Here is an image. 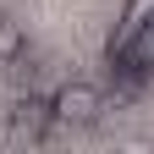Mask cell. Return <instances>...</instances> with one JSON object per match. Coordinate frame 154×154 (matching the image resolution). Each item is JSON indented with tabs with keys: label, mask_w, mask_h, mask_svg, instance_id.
<instances>
[{
	"label": "cell",
	"mask_w": 154,
	"mask_h": 154,
	"mask_svg": "<svg viewBox=\"0 0 154 154\" xmlns=\"http://www.w3.org/2000/svg\"><path fill=\"white\" fill-rule=\"evenodd\" d=\"M50 116H55V127H94L105 116V94L83 83V77H72V83H61L50 94Z\"/></svg>",
	"instance_id": "obj_1"
},
{
	"label": "cell",
	"mask_w": 154,
	"mask_h": 154,
	"mask_svg": "<svg viewBox=\"0 0 154 154\" xmlns=\"http://www.w3.org/2000/svg\"><path fill=\"white\" fill-rule=\"evenodd\" d=\"M110 61L121 66V72H132V77H149V72H154V17H149V22H138L121 44L110 50Z\"/></svg>",
	"instance_id": "obj_2"
},
{
	"label": "cell",
	"mask_w": 154,
	"mask_h": 154,
	"mask_svg": "<svg viewBox=\"0 0 154 154\" xmlns=\"http://www.w3.org/2000/svg\"><path fill=\"white\" fill-rule=\"evenodd\" d=\"M50 127H55L50 99H38V94H22V99L11 105V132H17V138H44Z\"/></svg>",
	"instance_id": "obj_3"
},
{
	"label": "cell",
	"mask_w": 154,
	"mask_h": 154,
	"mask_svg": "<svg viewBox=\"0 0 154 154\" xmlns=\"http://www.w3.org/2000/svg\"><path fill=\"white\" fill-rule=\"evenodd\" d=\"M22 50H28V33H22V22H11V17H0V66L22 61Z\"/></svg>",
	"instance_id": "obj_4"
},
{
	"label": "cell",
	"mask_w": 154,
	"mask_h": 154,
	"mask_svg": "<svg viewBox=\"0 0 154 154\" xmlns=\"http://www.w3.org/2000/svg\"><path fill=\"white\" fill-rule=\"evenodd\" d=\"M149 17H154V0H127V6H121V22H116V38H110V50L121 44L138 22H149Z\"/></svg>",
	"instance_id": "obj_5"
}]
</instances>
